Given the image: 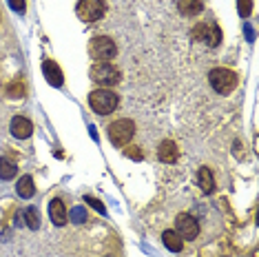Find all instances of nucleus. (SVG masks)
Listing matches in <instances>:
<instances>
[{"mask_svg": "<svg viewBox=\"0 0 259 257\" xmlns=\"http://www.w3.org/2000/svg\"><path fill=\"white\" fill-rule=\"evenodd\" d=\"M89 104H91V109L96 111L98 115H109V113H113V111L117 109V104H120V98H117V93L115 91H111V89H93L89 93Z\"/></svg>", "mask_w": 259, "mask_h": 257, "instance_id": "f257e3e1", "label": "nucleus"}, {"mask_svg": "<svg viewBox=\"0 0 259 257\" xmlns=\"http://www.w3.org/2000/svg\"><path fill=\"white\" fill-rule=\"evenodd\" d=\"M107 133H109V140H111V144H113V147H117V149L126 147V144L133 140V136H135V122L126 120V118L115 120V122H111V124H109Z\"/></svg>", "mask_w": 259, "mask_h": 257, "instance_id": "f03ea898", "label": "nucleus"}, {"mask_svg": "<svg viewBox=\"0 0 259 257\" xmlns=\"http://www.w3.org/2000/svg\"><path fill=\"white\" fill-rule=\"evenodd\" d=\"M91 80L98 82V84H102L104 89H107V87H115L117 82H120L122 73H120V69L111 62H96L91 67Z\"/></svg>", "mask_w": 259, "mask_h": 257, "instance_id": "7ed1b4c3", "label": "nucleus"}, {"mask_svg": "<svg viewBox=\"0 0 259 257\" xmlns=\"http://www.w3.org/2000/svg\"><path fill=\"white\" fill-rule=\"evenodd\" d=\"M208 82L217 93L226 96V93H231L235 87H237V75H235V71H231V69H226V67H217L208 73Z\"/></svg>", "mask_w": 259, "mask_h": 257, "instance_id": "20e7f679", "label": "nucleus"}, {"mask_svg": "<svg viewBox=\"0 0 259 257\" xmlns=\"http://www.w3.org/2000/svg\"><path fill=\"white\" fill-rule=\"evenodd\" d=\"M89 54L96 62H111L117 56V47L109 36H96L89 45Z\"/></svg>", "mask_w": 259, "mask_h": 257, "instance_id": "39448f33", "label": "nucleus"}, {"mask_svg": "<svg viewBox=\"0 0 259 257\" xmlns=\"http://www.w3.org/2000/svg\"><path fill=\"white\" fill-rule=\"evenodd\" d=\"M75 14L84 22H96L107 14V5L102 0H80L78 7H75Z\"/></svg>", "mask_w": 259, "mask_h": 257, "instance_id": "423d86ee", "label": "nucleus"}, {"mask_svg": "<svg viewBox=\"0 0 259 257\" xmlns=\"http://www.w3.org/2000/svg\"><path fill=\"white\" fill-rule=\"evenodd\" d=\"M193 38L208 45V47H217L222 42V31L215 22H199V25L193 29Z\"/></svg>", "mask_w": 259, "mask_h": 257, "instance_id": "0eeeda50", "label": "nucleus"}, {"mask_svg": "<svg viewBox=\"0 0 259 257\" xmlns=\"http://www.w3.org/2000/svg\"><path fill=\"white\" fill-rule=\"evenodd\" d=\"M175 231H178V235L182 239H195L199 235V224L193 215L180 213L178 218H175Z\"/></svg>", "mask_w": 259, "mask_h": 257, "instance_id": "6e6552de", "label": "nucleus"}, {"mask_svg": "<svg viewBox=\"0 0 259 257\" xmlns=\"http://www.w3.org/2000/svg\"><path fill=\"white\" fill-rule=\"evenodd\" d=\"M9 131H11V136L14 138L27 140V138H31V133H33V124H31V120L22 118V115H16V118L11 120V124H9Z\"/></svg>", "mask_w": 259, "mask_h": 257, "instance_id": "1a4fd4ad", "label": "nucleus"}, {"mask_svg": "<svg viewBox=\"0 0 259 257\" xmlns=\"http://www.w3.org/2000/svg\"><path fill=\"white\" fill-rule=\"evenodd\" d=\"M42 73H45L47 82H49L51 87H62V82H64L62 71H60V67H58L54 60H45L42 62Z\"/></svg>", "mask_w": 259, "mask_h": 257, "instance_id": "9d476101", "label": "nucleus"}, {"mask_svg": "<svg viewBox=\"0 0 259 257\" xmlns=\"http://www.w3.org/2000/svg\"><path fill=\"white\" fill-rule=\"evenodd\" d=\"M49 218H51V222H54L56 226H64L67 224V206H64V202L62 200H51L49 202Z\"/></svg>", "mask_w": 259, "mask_h": 257, "instance_id": "9b49d317", "label": "nucleus"}, {"mask_svg": "<svg viewBox=\"0 0 259 257\" xmlns=\"http://www.w3.org/2000/svg\"><path fill=\"white\" fill-rule=\"evenodd\" d=\"M178 155H180V151L173 140H164L160 144V149H157V157H160L162 162H166V164H173V162L178 160Z\"/></svg>", "mask_w": 259, "mask_h": 257, "instance_id": "f8f14e48", "label": "nucleus"}, {"mask_svg": "<svg viewBox=\"0 0 259 257\" xmlns=\"http://www.w3.org/2000/svg\"><path fill=\"white\" fill-rule=\"evenodd\" d=\"M204 3L202 0H178V11L186 18H193V16L202 14Z\"/></svg>", "mask_w": 259, "mask_h": 257, "instance_id": "ddd939ff", "label": "nucleus"}, {"mask_svg": "<svg viewBox=\"0 0 259 257\" xmlns=\"http://www.w3.org/2000/svg\"><path fill=\"white\" fill-rule=\"evenodd\" d=\"M162 242H164V246H166L168 250H173V253H180L182 248H184V239H182L178 235V231H164L162 233Z\"/></svg>", "mask_w": 259, "mask_h": 257, "instance_id": "4468645a", "label": "nucleus"}, {"mask_svg": "<svg viewBox=\"0 0 259 257\" xmlns=\"http://www.w3.org/2000/svg\"><path fill=\"white\" fill-rule=\"evenodd\" d=\"M16 191H18L20 197H31L36 193V184H33V178L31 175H22L16 184Z\"/></svg>", "mask_w": 259, "mask_h": 257, "instance_id": "2eb2a0df", "label": "nucleus"}, {"mask_svg": "<svg viewBox=\"0 0 259 257\" xmlns=\"http://www.w3.org/2000/svg\"><path fill=\"white\" fill-rule=\"evenodd\" d=\"M199 186H202V191L204 193H213L215 191V178H213V173L208 171V166H204V168H199Z\"/></svg>", "mask_w": 259, "mask_h": 257, "instance_id": "dca6fc26", "label": "nucleus"}, {"mask_svg": "<svg viewBox=\"0 0 259 257\" xmlns=\"http://www.w3.org/2000/svg\"><path fill=\"white\" fill-rule=\"evenodd\" d=\"M16 173H18V166L7 157H0V180H11Z\"/></svg>", "mask_w": 259, "mask_h": 257, "instance_id": "f3484780", "label": "nucleus"}, {"mask_svg": "<svg viewBox=\"0 0 259 257\" xmlns=\"http://www.w3.org/2000/svg\"><path fill=\"white\" fill-rule=\"evenodd\" d=\"M25 222H27V226L29 229H33L36 231L38 226H40V220H38V211L33 206H29L27 211H25Z\"/></svg>", "mask_w": 259, "mask_h": 257, "instance_id": "a211bd4d", "label": "nucleus"}, {"mask_svg": "<svg viewBox=\"0 0 259 257\" xmlns=\"http://www.w3.org/2000/svg\"><path fill=\"white\" fill-rule=\"evenodd\" d=\"M71 220L75 222V224H82V222L87 220V211L82 206H75L73 211H71Z\"/></svg>", "mask_w": 259, "mask_h": 257, "instance_id": "6ab92c4d", "label": "nucleus"}, {"mask_svg": "<svg viewBox=\"0 0 259 257\" xmlns=\"http://www.w3.org/2000/svg\"><path fill=\"white\" fill-rule=\"evenodd\" d=\"M237 5H239V16H244V18H246V16H250V0H237Z\"/></svg>", "mask_w": 259, "mask_h": 257, "instance_id": "aec40b11", "label": "nucleus"}, {"mask_svg": "<svg viewBox=\"0 0 259 257\" xmlns=\"http://www.w3.org/2000/svg\"><path fill=\"white\" fill-rule=\"evenodd\" d=\"M84 202H87V204H91V206H93V208H96V211H98V213H102V215H104V213H107V208H104V204H102V202H98V200H96V197H84Z\"/></svg>", "mask_w": 259, "mask_h": 257, "instance_id": "412c9836", "label": "nucleus"}, {"mask_svg": "<svg viewBox=\"0 0 259 257\" xmlns=\"http://www.w3.org/2000/svg\"><path fill=\"white\" fill-rule=\"evenodd\" d=\"M124 153L131 157V160H142V157H144V153L140 149H124Z\"/></svg>", "mask_w": 259, "mask_h": 257, "instance_id": "4be33fe9", "label": "nucleus"}, {"mask_svg": "<svg viewBox=\"0 0 259 257\" xmlns=\"http://www.w3.org/2000/svg\"><path fill=\"white\" fill-rule=\"evenodd\" d=\"M9 93H11V96H16V98H22V96H25V87H22V84H11L9 87Z\"/></svg>", "mask_w": 259, "mask_h": 257, "instance_id": "5701e85b", "label": "nucleus"}, {"mask_svg": "<svg viewBox=\"0 0 259 257\" xmlns=\"http://www.w3.org/2000/svg\"><path fill=\"white\" fill-rule=\"evenodd\" d=\"M11 9H16L18 14H25V0H9Z\"/></svg>", "mask_w": 259, "mask_h": 257, "instance_id": "b1692460", "label": "nucleus"}]
</instances>
